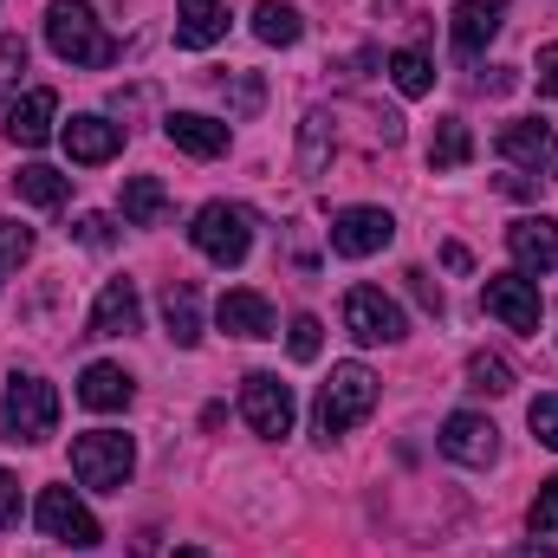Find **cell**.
Listing matches in <instances>:
<instances>
[{
    "label": "cell",
    "instance_id": "7a4b0ae2",
    "mask_svg": "<svg viewBox=\"0 0 558 558\" xmlns=\"http://www.w3.org/2000/svg\"><path fill=\"white\" fill-rule=\"evenodd\" d=\"M377 397H384V384H377L371 364H331V377L318 390V410H312L318 441H338L344 428H357V422L377 410Z\"/></svg>",
    "mask_w": 558,
    "mask_h": 558
},
{
    "label": "cell",
    "instance_id": "4316f807",
    "mask_svg": "<svg viewBox=\"0 0 558 558\" xmlns=\"http://www.w3.org/2000/svg\"><path fill=\"white\" fill-rule=\"evenodd\" d=\"M390 78H397L403 98H428V92H435V65H428V52H416V46L390 52Z\"/></svg>",
    "mask_w": 558,
    "mask_h": 558
},
{
    "label": "cell",
    "instance_id": "83f0119b",
    "mask_svg": "<svg viewBox=\"0 0 558 558\" xmlns=\"http://www.w3.org/2000/svg\"><path fill=\"white\" fill-rule=\"evenodd\" d=\"M468 384H474L481 397H507V390H513V371H507V357L474 351V357H468Z\"/></svg>",
    "mask_w": 558,
    "mask_h": 558
},
{
    "label": "cell",
    "instance_id": "e575fe53",
    "mask_svg": "<svg viewBox=\"0 0 558 558\" xmlns=\"http://www.w3.org/2000/svg\"><path fill=\"white\" fill-rule=\"evenodd\" d=\"M325 124H331L325 111H312V118H305V169H312V175L325 169Z\"/></svg>",
    "mask_w": 558,
    "mask_h": 558
},
{
    "label": "cell",
    "instance_id": "d590c367",
    "mask_svg": "<svg viewBox=\"0 0 558 558\" xmlns=\"http://www.w3.org/2000/svg\"><path fill=\"white\" fill-rule=\"evenodd\" d=\"M13 520H20V481H13V474L0 468V533H7Z\"/></svg>",
    "mask_w": 558,
    "mask_h": 558
},
{
    "label": "cell",
    "instance_id": "6da1fadb",
    "mask_svg": "<svg viewBox=\"0 0 558 558\" xmlns=\"http://www.w3.org/2000/svg\"><path fill=\"white\" fill-rule=\"evenodd\" d=\"M46 46L65 59V65H85V72H105V65H118V39L98 26V13L85 7V0H52L46 7Z\"/></svg>",
    "mask_w": 558,
    "mask_h": 558
},
{
    "label": "cell",
    "instance_id": "f1b7e54d",
    "mask_svg": "<svg viewBox=\"0 0 558 558\" xmlns=\"http://www.w3.org/2000/svg\"><path fill=\"white\" fill-rule=\"evenodd\" d=\"M286 351H292L299 364H312V357L325 351V325H318L312 312H299V318H292V331H286Z\"/></svg>",
    "mask_w": 558,
    "mask_h": 558
},
{
    "label": "cell",
    "instance_id": "3957f363",
    "mask_svg": "<svg viewBox=\"0 0 558 558\" xmlns=\"http://www.w3.org/2000/svg\"><path fill=\"white\" fill-rule=\"evenodd\" d=\"M189 241L195 254H208L215 267H241L247 247H254V215L241 202H202L195 221H189Z\"/></svg>",
    "mask_w": 558,
    "mask_h": 558
},
{
    "label": "cell",
    "instance_id": "d6a6232c",
    "mask_svg": "<svg viewBox=\"0 0 558 558\" xmlns=\"http://www.w3.org/2000/svg\"><path fill=\"white\" fill-rule=\"evenodd\" d=\"M72 234H78L85 247H111V241H118V221H111V215H78Z\"/></svg>",
    "mask_w": 558,
    "mask_h": 558
},
{
    "label": "cell",
    "instance_id": "9a60e30c",
    "mask_svg": "<svg viewBox=\"0 0 558 558\" xmlns=\"http://www.w3.org/2000/svg\"><path fill=\"white\" fill-rule=\"evenodd\" d=\"M507 254L520 260V274H553L558 267V221L546 215H520L507 228Z\"/></svg>",
    "mask_w": 558,
    "mask_h": 558
},
{
    "label": "cell",
    "instance_id": "7c38bea8",
    "mask_svg": "<svg viewBox=\"0 0 558 558\" xmlns=\"http://www.w3.org/2000/svg\"><path fill=\"white\" fill-rule=\"evenodd\" d=\"M441 454L454 461V468H487L494 454H500V428L487 416H474V410H454V416L441 422Z\"/></svg>",
    "mask_w": 558,
    "mask_h": 558
},
{
    "label": "cell",
    "instance_id": "8d00e7d4",
    "mask_svg": "<svg viewBox=\"0 0 558 558\" xmlns=\"http://www.w3.org/2000/svg\"><path fill=\"white\" fill-rule=\"evenodd\" d=\"M539 92L558 98V46H539Z\"/></svg>",
    "mask_w": 558,
    "mask_h": 558
},
{
    "label": "cell",
    "instance_id": "7402d4cb",
    "mask_svg": "<svg viewBox=\"0 0 558 558\" xmlns=\"http://www.w3.org/2000/svg\"><path fill=\"white\" fill-rule=\"evenodd\" d=\"M78 403L98 410V416L131 410V371H124V364H85V377H78Z\"/></svg>",
    "mask_w": 558,
    "mask_h": 558
},
{
    "label": "cell",
    "instance_id": "ab89813d",
    "mask_svg": "<svg viewBox=\"0 0 558 558\" xmlns=\"http://www.w3.org/2000/svg\"><path fill=\"white\" fill-rule=\"evenodd\" d=\"M513 558H558V553H553V546H520Z\"/></svg>",
    "mask_w": 558,
    "mask_h": 558
},
{
    "label": "cell",
    "instance_id": "2e32d148",
    "mask_svg": "<svg viewBox=\"0 0 558 558\" xmlns=\"http://www.w3.org/2000/svg\"><path fill=\"white\" fill-rule=\"evenodd\" d=\"M137 325H143L137 279H105V292L92 305V338H131Z\"/></svg>",
    "mask_w": 558,
    "mask_h": 558
},
{
    "label": "cell",
    "instance_id": "e0dca14e",
    "mask_svg": "<svg viewBox=\"0 0 558 558\" xmlns=\"http://www.w3.org/2000/svg\"><path fill=\"white\" fill-rule=\"evenodd\" d=\"M59 137H65V156H72V162L98 169V162H111V156L124 149V124H105V118H72Z\"/></svg>",
    "mask_w": 558,
    "mask_h": 558
},
{
    "label": "cell",
    "instance_id": "60d3db41",
    "mask_svg": "<svg viewBox=\"0 0 558 558\" xmlns=\"http://www.w3.org/2000/svg\"><path fill=\"white\" fill-rule=\"evenodd\" d=\"M175 558H215L208 546H175Z\"/></svg>",
    "mask_w": 558,
    "mask_h": 558
},
{
    "label": "cell",
    "instance_id": "44dd1931",
    "mask_svg": "<svg viewBox=\"0 0 558 558\" xmlns=\"http://www.w3.org/2000/svg\"><path fill=\"white\" fill-rule=\"evenodd\" d=\"M162 131H169V143L182 156H202V162L228 149V124L221 118H202V111H175V118H162Z\"/></svg>",
    "mask_w": 558,
    "mask_h": 558
},
{
    "label": "cell",
    "instance_id": "8992f818",
    "mask_svg": "<svg viewBox=\"0 0 558 558\" xmlns=\"http://www.w3.org/2000/svg\"><path fill=\"white\" fill-rule=\"evenodd\" d=\"M344 331L357 344H397L403 338V305L384 286H351L344 292Z\"/></svg>",
    "mask_w": 558,
    "mask_h": 558
},
{
    "label": "cell",
    "instance_id": "277c9868",
    "mask_svg": "<svg viewBox=\"0 0 558 558\" xmlns=\"http://www.w3.org/2000/svg\"><path fill=\"white\" fill-rule=\"evenodd\" d=\"M72 474H78V487L118 494V487L137 474V441L118 435V428H92V435L72 441Z\"/></svg>",
    "mask_w": 558,
    "mask_h": 558
},
{
    "label": "cell",
    "instance_id": "4dcf8cb0",
    "mask_svg": "<svg viewBox=\"0 0 558 558\" xmlns=\"http://www.w3.org/2000/svg\"><path fill=\"white\" fill-rule=\"evenodd\" d=\"M533 533H546V539H558V474L553 481H539V494H533Z\"/></svg>",
    "mask_w": 558,
    "mask_h": 558
},
{
    "label": "cell",
    "instance_id": "8fae6325",
    "mask_svg": "<svg viewBox=\"0 0 558 558\" xmlns=\"http://www.w3.org/2000/svg\"><path fill=\"white\" fill-rule=\"evenodd\" d=\"M500 156L520 162V169H533L539 182H558V137H553V124H539V118L500 124Z\"/></svg>",
    "mask_w": 558,
    "mask_h": 558
},
{
    "label": "cell",
    "instance_id": "ac0fdd59",
    "mask_svg": "<svg viewBox=\"0 0 558 558\" xmlns=\"http://www.w3.org/2000/svg\"><path fill=\"white\" fill-rule=\"evenodd\" d=\"M215 318H221V331H228V338H274V305H267L260 292H247V286L221 292Z\"/></svg>",
    "mask_w": 558,
    "mask_h": 558
},
{
    "label": "cell",
    "instance_id": "f546056e",
    "mask_svg": "<svg viewBox=\"0 0 558 558\" xmlns=\"http://www.w3.org/2000/svg\"><path fill=\"white\" fill-rule=\"evenodd\" d=\"M26 254H33V234H26L20 221H7V215H0V286H7V274H13Z\"/></svg>",
    "mask_w": 558,
    "mask_h": 558
},
{
    "label": "cell",
    "instance_id": "cb8c5ba5",
    "mask_svg": "<svg viewBox=\"0 0 558 558\" xmlns=\"http://www.w3.org/2000/svg\"><path fill=\"white\" fill-rule=\"evenodd\" d=\"M13 195L33 202V208H59V202L72 195V175H59V169H46V162H26V169L13 175Z\"/></svg>",
    "mask_w": 558,
    "mask_h": 558
},
{
    "label": "cell",
    "instance_id": "5bb4252c",
    "mask_svg": "<svg viewBox=\"0 0 558 558\" xmlns=\"http://www.w3.org/2000/svg\"><path fill=\"white\" fill-rule=\"evenodd\" d=\"M52 118H59V92L33 85V92H20L7 105V137L20 143V149H39V143H52Z\"/></svg>",
    "mask_w": 558,
    "mask_h": 558
},
{
    "label": "cell",
    "instance_id": "ffe728a7",
    "mask_svg": "<svg viewBox=\"0 0 558 558\" xmlns=\"http://www.w3.org/2000/svg\"><path fill=\"white\" fill-rule=\"evenodd\" d=\"M228 33V7L221 0H182L175 7V46L182 52H208Z\"/></svg>",
    "mask_w": 558,
    "mask_h": 558
},
{
    "label": "cell",
    "instance_id": "74e56055",
    "mask_svg": "<svg viewBox=\"0 0 558 558\" xmlns=\"http://www.w3.org/2000/svg\"><path fill=\"white\" fill-rule=\"evenodd\" d=\"M410 279V292H416L422 305H428V312H435V318H441V292H435V286H428V274H403Z\"/></svg>",
    "mask_w": 558,
    "mask_h": 558
},
{
    "label": "cell",
    "instance_id": "9c48e42d",
    "mask_svg": "<svg viewBox=\"0 0 558 558\" xmlns=\"http://www.w3.org/2000/svg\"><path fill=\"white\" fill-rule=\"evenodd\" d=\"M241 416L254 422V435L279 441V435H292V416H299V403H292V390H286L279 377L254 371V377L241 384Z\"/></svg>",
    "mask_w": 558,
    "mask_h": 558
},
{
    "label": "cell",
    "instance_id": "f35d334b",
    "mask_svg": "<svg viewBox=\"0 0 558 558\" xmlns=\"http://www.w3.org/2000/svg\"><path fill=\"white\" fill-rule=\"evenodd\" d=\"M441 267H448V274H468L474 260H468V247H461V241H448V247H441Z\"/></svg>",
    "mask_w": 558,
    "mask_h": 558
},
{
    "label": "cell",
    "instance_id": "4fadbf2b",
    "mask_svg": "<svg viewBox=\"0 0 558 558\" xmlns=\"http://www.w3.org/2000/svg\"><path fill=\"white\" fill-rule=\"evenodd\" d=\"M507 26V0H461L448 13V39H454V59H481Z\"/></svg>",
    "mask_w": 558,
    "mask_h": 558
},
{
    "label": "cell",
    "instance_id": "836d02e7",
    "mask_svg": "<svg viewBox=\"0 0 558 558\" xmlns=\"http://www.w3.org/2000/svg\"><path fill=\"white\" fill-rule=\"evenodd\" d=\"M526 422H533V435H539V441L558 454V397H539V403L526 410Z\"/></svg>",
    "mask_w": 558,
    "mask_h": 558
},
{
    "label": "cell",
    "instance_id": "30bf717a",
    "mask_svg": "<svg viewBox=\"0 0 558 558\" xmlns=\"http://www.w3.org/2000/svg\"><path fill=\"white\" fill-rule=\"evenodd\" d=\"M397 241V221L384 215V208H344L338 221H331V254L338 260H371V254H384Z\"/></svg>",
    "mask_w": 558,
    "mask_h": 558
},
{
    "label": "cell",
    "instance_id": "484cf974",
    "mask_svg": "<svg viewBox=\"0 0 558 558\" xmlns=\"http://www.w3.org/2000/svg\"><path fill=\"white\" fill-rule=\"evenodd\" d=\"M468 156H474L468 124H461V118H441V124H435V143H428V169H461Z\"/></svg>",
    "mask_w": 558,
    "mask_h": 558
},
{
    "label": "cell",
    "instance_id": "d6986e66",
    "mask_svg": "<svg viewBox=\"0 0 558 558\" xmlns=\"http://www.w3.org/2000/svg\"><path fill=\"white\" fill-rule=\"evenodd\" d=\"M162 325H169V338L182 351L202 344V292H195V279H169L162 286Z\"/></svg>",
    "mask_w": 558,
    "mask_h": 558
},
{
    "label": "cell",
    "instance_id": "ba28073f",
    "mask_svg": "<svg viewBox=\"0 0 558 558\" xmlns=\"http://www.w3.org/2000/svg\"><path fill=\"white\" fill-rule=\"evenodd\" d=\"M481 305H487L507 331H539V312H546L539 279H533V274H487V286H481Z\"/></svg>",
    "mask_w": 558,
    "mask_h": 558
},
{
    "label": "cell",
    "instance_id": "52a82bcc",
    "mask_svg": "<svg viewBox=\"0 0 558 558\" xmlns=\"http://www.w3.org/2000/svg\"><path fill=\"white\" fill-rule=\"evenodd\" d=\"M33 520H39V533L46 539H59V546H78V553H92L105 533H98V520H92V507L72 494V487H46L39 494V507H33Z\"/></svg>",
    "mask_w": 558,
    "mask_h": 558
},
{
    "label": "cell",
    "instance_id": "603a6c76",
    "mask_svg": "<svg viewBox=\"0 0 558 558\" xmlns=\"http://www.w3.org/2000/svg\"><path fill=\"white\" fill-rule=\"evenodd\" d=\"M118 208H124V221H131V228H156V221L169 215V189H162L156 175H131V182H124V195H118Z\"/></svg>",
    "mask_w": 558,
    "mask_h": 558
},
{
    "label": "cell",
    "instance_id": "1f68e13d",
    "mask_svg": "<svg viewBox=\"0 0 558 558\" xmlns=\"http://www.w3.org/2000/svg\"><path fill=\"white\" fill-rule=\"evenodd\" d=\"M20 72H26V39L20 33H0V92L20 85Z\"/></svg>",
    "mask_w": 558,
    "mask_h": 558
},
{
    "label": "cell",
    "instance_id": "d4e9b609",
    "mask_svg": "<svg viewBox=\"0 0 558 558\" xmlns=\"http://www.w3.org/2000/svg\"><path fill=\"white\" fill-rule=\"evenodd\" d=\"M254 33H260L267 46H299V39H305V13L286 7V0H260V7H254Z\"/></svg>",
    "mask_w": 558,
    "mask_h": 558
},
{
    "label": "cell",
    "instance_id": "5b68a950",
    "mask_svg": "<svg viewBox=\"0 0 558 558\" xmlns=\"http://www.w3.org/2000/svg\"><path fill=\"white\" fill-rule=\"evenodd\" d=\"M59 428V390L46 377H20L7 384V441H46Z\"/></svg>",
    "mask_w": 558,
    "mask_h": 558
}]
</instances>
